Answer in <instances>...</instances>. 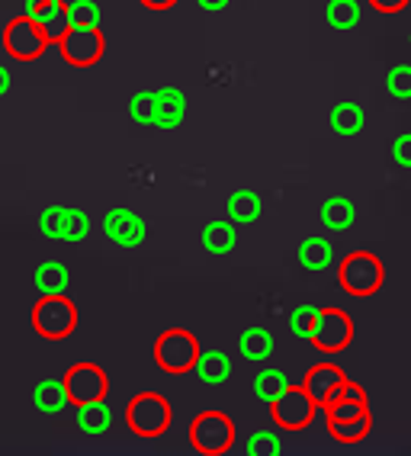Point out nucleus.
<instances>
[{"label":"nucleus","mask_w":411,"mask_h":456,"mask_svg":"<svg viewBox=\"0 0 411 456\" xmlns=\"http://www.w3.org/2000/svg\"><path fill=\"white\" fill-rule=\"evenodd\" d=\"M337 280L341 289L351 296H373L383 289L386 280V267L373 251H351L337 267Z\"/></svg>","instance_id":"obj_1"},{"label":"nucleus","mask_w":411,"mask_h":456,"mask_svg":"<svg viewBox=\"0 0 411 456\" xmlns=\"http://www.w3.org/2000/svg\"><path fill=\"white\" fill-rule=\"evenodd\" d=\"M197 357H199V344L187 328H167L155 344L157 367L171 376H181V373H189V370H197Z\"/></svg>","instance_id":"obj_2"},{"label":"nucleus","mask_w":411,"mask_h":456,"mask_svg":"<svg viewBox=\"0 0 411 456\" xmlns=\"http://www.w3.org/2000/svg\"><path fill=\"white\" fill-rule=\"evenodd\" d=\"M33 325L45 341H61L75 331L77 325V309L75 302L68 299L65 293L58 296H42L33 309Z\"/></svg>","instance_id":"obj_3"},{"label":"nucleus","mask_w":411,"mask_h":456,"mask_svg":"<svg viewBox=\"0 0 411 456\" xmlns=\"http://www.w3.org/2000/svg\"><path fill=\"white\" fill-rule=\"evenodd\" d=\"M125 421L139 437H161L171 424V405L157 392H141L125 408Z\"/></svg>","instance_id":"obj_4"},{"label":"nucleus","mask_w":411,"mask_h":456,"mask_svg":"<svg viewBox=\"0 0 411 456\" xmlns=\"http://www.w3.org/2000/svg\"><path fill=\"white\" fill-rule=\"evenodd\" d=\"M189 444L206 456H219L235 444V424L222 411H203L189 428Z\"/></svg>","instance_id":"obj_5"},{"label":"nucleus","mask_w":411,"mask_h":456,"mask_svg":"<svg viewBox=\"0 0 411 456\" xmlns=\"http://www.w3.org/2000/svg\"><path fill=\"white\" fill-rule=\"evenodd\" d=\"M4 45H7V52L17 58V61H36L52 42H49V36L42 33V26L36 23L33 17L23 13V17H13L7 23V29H4Z\"/></svg>","instance_id":"obj_6"},{"label":"nucleus","mask_w":411,"mask_h":456,"mask_svg":"<svg viewBox=\"0 0 411 456\" xmlns=\"http://www.w3.org/2000/svg\"><path fill=\"white\" fill-rule=\"evenodd\" d=\"M315 411H318V405H315V399L305 392V386H289L280 399L270 402V415L283 431H302V428H309Z\"/></svg>","instance_id":"obj_7"},{"label":"nucleus","mask_w":411,"mask_h":456,"mask_svg":"<svg viewBox=\"0 0 411 456\" xmlns=\"http://www.w3.org/2000/svg\"><path fill=\"white\" fill-rule=\"evenodd\" d=\"M58 49H61V55H65L68 65L91 68V65H97L100 58H103V52H107V39H103V33H100V29L71 26L65 39L58 42Z\"/></svg>","instance_id":"obj_8"},{"label":"nucleus","mask_w":411,"mask_h":456,"mask_svg":"<svg viewBox=\"0 0 411 456\" xmlns=\"http://www.w3.org/2000/svg\"><path fill=\"white\" fill-rule=\"evenodd\" d=\"M309 341L325 354H341L347 344L354 341V322H351L347 312H341V309H321Z\"/></svg>","instance_id":"obj_9"},{"label":"nucleus","mask_w":411,"mask_h":456,"mask_svg":"<svg viewBox=\"0 0 411 456\" xmlns=\"http://www.w3.org/2000/svg\"><path fill=\"white\" fill-rule=\"evenodd\" d=\"M65 389L71 405H87V402H100L107 399L109 392V379L107 373L93 363H77L65 373Z\"/></svg>","instance_id":"obj_10"},{"label":"nucleus","mask_w":411,"mask_h":456,"mask_svg":"<svg viewBox=\"0 0 411 456\" xmlns=\"http://www.w3.org/2000/svg\"><path fill=\"white\" fill-rule=\"evenodd\" d=\"M103 232H107V238L113 245L125 248V251L139 248L141 241H145V235H149L145 219L132 209H109L107 216H103Z\"/></svg>","instance_id":"obj_11"},{"label":"nucleus","mask_w":411,"mask_h":456,"mask_svg":"<svg viewBox=\"0 0 411 456\" xmlns=\"http://www.w3.org/2000/svg\"><path fill=\"white\" fill-rule=\"evenodd\" d=\"M347 383V376L341 367H334V363H321V367L309 370V376H305V392L315 399V405L325 408L328 402H334L337 395H341V386Z\"/></svg>","instance_id":"obj_12"},{"label":"nucleus","mask_w":411,"mask_h":456,"mask_svg":"<svg viewBox=\"0 0 411 456\" xmlns=\"http://www.w3.org/2000/svg\"><path fill=\"white\" fill-rule=\"evenodd\" d=\"M155 103H157V113H155V126L157 129H177L183 123V116H187V97H183L181 87H157L155 90Z\"/></svg>","instance_id":"obj_13"},{"label":"nucleus","mask_w":411,"mask_h":456,"mask_svg":"<svg viewBox=\"0 0 411 456\" xmlns=\"http://www.w3.org/2000/svg\"><path fill=\"white\" fill-rule=\"evenodd\" d=\"M203 248L209 254H229L238 245V228L231 219H213L203 225Z\"/></svg>","instance_id":"obj_14"},{"label":"nucleus","mask_w":411,"mask_h":456,"mask_svg":"<svg viewBox=\"0 0 411 456\" xmlns=\"http://www.w3.org/2000/svg\"><path fill=\"white\" fill-rule=\"evenodd\" d=\"M225 212H229V219L235 222V225H251V222L261 219L263 200L254 190H235V193L229 196V203H225Z\"/></svg>","instance_id":"obj_15"},{"label":"nucleus","mask_w":411,"mask_h":456,"mask_svg":"<svg viewBox=\"0 0 411 456\" xmlns=\"http://www.w3.org/2000/svg\"><path fill=\"white\" fill-rule=\"evenodd\" d=\"M77 428L91 437H100L113 428V408L107 405V399L87 402V405H77Z\"/></svg>","instance_id":"obj_16"},{"label":"nucleus","mask_w":411,"mask_h":456,"mask_svg":"<svg viewBox=\"0 0 411 456\" xmlns=\"http://www.w3.org/2000/svg\"><path fill=\"white\" fill-rule=\"evenodd\" d=\"M299 264H302L309 273H321L334 264V248H331L328 238H305L299 245Z\"/></svg>","instance_id":"obj_17"},{"label":"nucleus","mask_w":411,"mask_h":456,"mask_svg":"<svg viewBox=\"0 0 411 456\" xmlns=\"http://www.w3.org/2000/svg\"><path fill=\"white\" fill-rule=\"evenodd\" d=\"M197 376L206 386H219L231 376V357L225 351H199Z\"/></svg>","instance_id":"obj_18"},{"label":"nucleus","mask_w":411,"mask_h":456,"mask_svg":"<svg viewBox=\"0 0 411 456\" xmlns=\"http://www.w3.org/2000/svg\"><path fill=\"white\" fill-rule=\"evenodd\" d=\"M321 222H325V228H331V232H344V228L354 225L357 219V206L347 200V196H328L325 203H321Z\"/></svg>","instance_id":"obj_19"},{"label":"nucleus","mask_w":411,"mask_h":456,"mask_svg":"<svg viewBox=\"0 0 411 456\" xmlns=\"http://www.w3.org/2000/svg\"><path fill=\"white\" fill-rule=\"evenodd\" d=\"M68 402L71 399H68L65 379H42L33 389V405L39 408L42 415H58Z\"/></svg>","instance_id":"obj_20"},{"label":"nucleus","mask_w":411,"mask_h":456,"mask_svg":"<svg viewBox=\"0 0 411 456\" xmlns=\"http://www.w3.org/2000/svg\"><path fill=\"white\" fill-rule=\"evenodd\" d=\"M238 351L245 360H254V363H261V360H267L273 354V334L267 331V328L254 325V328H245L238 338Z\"/></svg>","instance_id":"obj_21"},{"label":"nucleus","mask_w":411,"mask_h":456,"mask_svg":"<svg viewBox=\"0 0 411 456\" xmlns=\"http://www.w3.org/2000/svg\"><path fill=\"white\" fill-rule=\"evenodd\" d=\"M363 123H367V113H363V106L354 103V100H344V103H337L331 110V129L337 135H344V139L357 135L363 129Z\"/></svg>","instance_id":"obj_22"},{"label":"nucleus","mask_w":411,"mask_h":456,"mask_svg":"<svg viewBox=\"0 0 411 456\" xmlns=\"http://www.w3.org/2000/svg\"><path fill=\"white\" fill-rule=\"evenodd\" d=\"M33 283H36V289H39L42 296H58V293H65V289H68V283H71V273H68L65 264L49 261V264H39V267H36Z\"/></svg>","instance_id":"obj_23"},{"label":"nucleus","mask_w":411,"mask_h":456,"mask_svg":"<svg viewBox=\"0 0 411 456\" xmlns=\"http://www.w3.org/2000/svg\"><path fill=\"white\" fill-rule=\"evenodd\" d=\"M363 17V4L360 0H328L325 7V20H328L334 29H354Z\"/></svg>","instance_id":"obj_24"},{"label":"nucleus","mask_w":411,"mask_h":456,"mask_svg":"<svg viewBox=\"0 0 411 456\" xmlns=\"http://www.w3.org/2000/svg\"><path fill=\"white\" fill-rule=\"evenodd\" d=\"M286 389H289V379H286V373H283V370H273V367L261 370V373H257V379H254V395L267 402V405L280 399Z\"/></svg>","instance_id":"obj_25"},{"label":"nucleus","mask_w":411,"mask_h":456,"mask_svg":"<svg viewBox=\"0 0 411 456\" xmlns=\"http://www.w3.org/2000/svg\"><path fill=\"white\" fill-rule=\"evenodd\" d=\"M370 411L360 418H351V421H328V431L337 444H360L367 434H370Z\"/></svg>","instance_id":"obj_26"},{"label":"nucleus","mask_w":411,"mask_h":456,"mask_svg":"<svg viewBox=\"0 0 411 456\" xmlns=\"http://www.w3.org/2000/svg\"><path fill=\"white\" fill-rule=\"evenodd\" d=\"M68 212L65 206H49V209H42L39 216V232L52 241H65V228H68Z\"/></svg>","instance_id":"obj_27"},{"label":"nucleus","mask_w":411,"mask_h":456,"mask_svg":"<svg viewBox=\"0 0 411 456\" xmlns=\"http://www.w3.org/2000/svg\"><path fill=\"white\" fill-rule=\"evenodd\" d=\"M155 113H157L155 90H139V94H132L129 116L135 119V123H139V126H155Z\"/></svg>","instance_id":"obj_28"},{"label":"nucleus","mask_w":411,"mask_h":456,"mask_svg":"<svg viewBox=\"0 0 411 456\" xmlns=\"http://www.w3.org/2000/svg\"><path fill=\"white\" fill-rule=\"evenodd\" d=\"M370 411V405L367 402H357V399H344V395H337L334 402H328L325 405V415H328V421H351V418H360Z\"/></svg>","instance_id":"obj_29"},{"label":"nucleus","mask_w":411,"mask_h":456,"mask_svg":"<svg viewBox=\"0 0 411 456\" xmlns=\"http://www.w3.org/2000/svg\"><path fill=\"white\" fill-rule=\"evenodd\" d=\"M318 312L321 309H315V305H309V302L296 305V309L289 312V331L296 334V338H312L315 322H318Z\"/></svg>","instance_id":"obj_30"},{"label":"nucleus","mask_w":411,"mask_h":456,"mask_svg":"<svg viewBox=\"0 0 411 456\" xmlns=\"http://www.w3.org/2000/svg\"><path fill=\"white\" fill-rule=\"evenodd\" d=\"M247 453L251 456H280L283 440L277 431H254L247 437Z\"/></svg>","instance_id":"obj_31"},{"label":"nucleus","mask_w":411,"mask_h":456,"mask_svg":"<svg viewBox=\"0 0 411 456\" xmlns=\"http://www.w3.org/2000/svg\"><path fill=\"white\" fill-rule=\"evenodd\" d=\"M386 90L395 100H411V65H392L386 71Z\"/></svg>","instance_id":"obj_32"},{"label":"nucleus","mask_w":411,"mask_h":456,"mask_svg":"<svg viewBox=\"0 0 411 456\" xmlns=\"http://www.w3.org/2000/svg\"><path fill=\"white\" fill-rule=\"evenodd\" d=\"M68 17H71V26L100 29V7L93 0H75V4H68Z\"/></svg>","instance_id":"obj_33"},{"label":"nucleus","mask_w":411,"mask_h":456,"mask_svg":"<svg viewBox=\"0 0 411 456\" xmlns=\"http://www.w3.org/2000/svg\"><path fill=\"white\" fill-rule=\"evenodd\" d=\"M42 33L49 36V42H61L71 29V17H68V4H61L58 10H52L49 17L42 20Z\"/></svg>","instance_id":"obj_34"},{"label":"nucleus","mask_w":411,"mask_h":456,"mask_svg":"<svg viewBox=\"0 0 411 456\" xmlns=\"http://www.w3.org/2000/svg\"><path fill=\"white\" fill-rule=\"evenodd\" d=\"M87 235H91V219H87V212H84V209H71V212H68L65 241L77 245V241H84Z\"/></svg>","instance_id":"obj_35"},{"label":"nucleus","mask_w":411,"mask_h":456,"mask_svg":"<svg viewBox=\"0 0 411 456\" xmlns=\"http://www.w3.org/2000/svg\"><path fill=\"white\" fill-rule=\"evenodd\" d=\"M65 4V0H26V17H33L36 23H42V20L49 17L52 10H58Z\"/></svg>","instance_id":"obj_36"},{"label":"nucleus","mask_w":411,"mask_h":456,"mask_svg":"<svg viewBox=\"0 0 411 456\" xmlns=\"http://www.w3.org/2000/svg\"><path fill=\"white\" fill-rule=\"evenodd\" d=\"M392 161L399 164V167H408L411 171V132H405V135H399V139L392 142Z\"/></svg>","instance_id":"obj_37"},{"label":"nucleus","mask_w":411,"mask_h":456,"mask_svg":"<svg viewBox=\"0 0 411 456\" xmlns=\"http://www.w3.org/2000/svg\"><path fill=\"white\" fill-rule=\"evenodd\" d=\"M367 4H370L373 10H379V13H402L411 0H367Z\"/></svg>","instance_id":"obj_38"},{"label":"nucleus","mask_w":411,"mask_h":456,"mask_svg":"<svg viewBox=\"0 0 411 456\" xmlns=\"http://www.w3.org/2000/svg\"><path fill=\"white\" fill-rule=\"evenodd\" d=\"M199 7L206 10V13H219V10H225L231 4V0H197Z\"/></svg>","instance_id":"obj_39"},{"label":"nucleus","mask_w":411,"mask_h":456,"mask_svg":"<svg viewBox=\"0 0 411 456\" xmlns=\"http://www.w3.org/2000/svg\"><path fill=\"white\" fill-rule=\"evenodd\" d=\"M141 4H145L149 10H171L177 0H141Z\"/></svg>","instance_id":"obj_40"},{"label":"nucleus","mask_w":411,"mask_h":456,"mask_svg":"<svg viewBox=\"0 0 411 456\" xmlns=\"http://www.w3.org/2000/svg\"><path fill=\"white\" fill-rule=\"evenodd\" d=\"M7 90H10V71L4 65H0V97H4Z\"/></svg>","instance_id":"obj_41"},{"label":"nucleus","mask_w":411,"mask_h":456,"mask_svg":"<svg viewBox=\"0 0 411 456\" xmlns=\"http://www.w3.org/2000/svg\"><path fill=\"white\" fill-rule=\"evenodd\" d=\"M408 42H411V33H408Z\"/></svg>","instance_id":"obj_42"}]
</instances>
